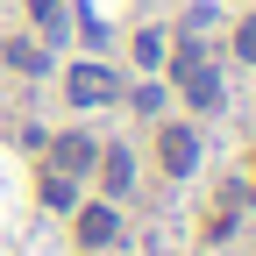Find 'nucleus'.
<instances>
[{"label":"nucleus","instance_id":"nucleus-7","mask_svg":"<svg viewBox=\"0 0 256 256\" xmlns=\"http://www.w3.org/2000/svg\"><path fill=\"white\" fill-rule=\"evenodd\" d=\"M8 64H14V72H43V43L14 36V43H8Z\"/></svg>","mask_w":256,"mask_h":256},{"label":"nucleus","instance_id":"nucleus-1","mask_svg":"<svg viewBox=\"0 0 256 256\" xmlns=\"http://www.w3.org/2000/svg\"><path fill=\"white\" fill-rule=\"evenodd\" d=\"M64 92H72V107H107L114 92H121V78L107 72V64H72V78H64Z\"/></svg>","mask_w":256,"mask_h":256},{"label":"nucleus","instance_id":"nucleus-8","mask_svg":"<svg viewBox=\"0 0 256 256\" xmlns=\"http://www.w3.org/2000/svg\"><path fill=\"white\" fill-rule=\"evenodd\" d=\"M107 192H128V178H136V164H128V150H107Z\"/></svg>","mask_w":256,"mask_h":256},{"label":"nucleus","instance_id":"nucleus-9","mask_svg":"<svg viewBox=\"0 0 256 256\" xmlns=\"http://www.w3.org/2000/svg\"><path fill=\"white\" fill-rule=\"evenodd\" d=\"M43 200H50V206H72L78 192H72V178H64V171H50V178H43Z\"/></svg>","mask_w":256,"mask_h":256},{"label":"nucleus","instance_id":"nucleus-4","mask_svg":"<svg viewBox=\"0 0 256 256\" xmlns=\"http://www.w3.org/2000/svg\"><path fill=\"white\" fill-rule=\"evenodd\" d=\"M156 150H164V171H171V178H185L192 164H200V136H192V128H164Z\"/></svg>","mask_w":256,"mask_h":256},{"label":"nucleus","instance_id":"nucleus-6","mask_svg":"<svg viewBox=\"0 0 256 256\" xmlns=\"http://www.w3.org/2000/svg\"><path fill=\"white\" fill-rule=\"evenodd\" d=\"M64 22H72V8H64V0H36V28L50 43H64Z\"/></svg>","mask_w":256,"mask_h":256},{"label":"nucleus","instance_id":"nucleus-3","mask_svg":"<svg viewBox=\"0 0 256 256\" xmlns=\"http://www.w3.org/2000/svg\"><path fill=\"white\" fill-rule=\"evenodd\" d=\"M114 235H121V214H114L107 200H100V206H78V242H86V249H107Z\"/></svg>","mask_w":256,"mask_h":256},{"label":"nucleus","instance_id":"nucleus-2","mask_svg":"<svg viewBox=\"0 0 256 256\" xmlns=\"http://www.w3.org/2000/svg\"><path fill=\"white\" fill-rule=\"evenodd\" d=\"M178 86H185V100L200 107V114H214V107H220V78L200 64V50H178Z\"/></svg>","mask_w":256,"mask_h":256},{"label":"nucleus","instance_id":"nucleus-10","mask_svg":"<svg viewBox=\"0 0 256 256\" xmlns=\"http://www.w3.org/2000/svg\"><path fill=\"white\" fill-rule=\"evenodd\" d=\"M136 64H164V36H156V28L136 36Z\"/></svg>","mask_w":256,"mask_h":256},{"label":"nucleus","instance_id":"nucleus-11","mask_svg":"<svg viewBox=\"0 0 256 256\" xmlns=\"http://www.w3.org/2000/svg\"><path fill=\"white\" fill-rule=\"evenodd\" d=\"M235 50H242V57L256 64V22H242V28H235Z\"/></svg>","mask_w":256,"mask_h":256},{"label":"nucleus","instance_id":"nucleus-5","mask_svg":"<svg viewBox=\"0 0 256 256\" xmlns=\"http://www.w3.org/2000/svg\"><path fill=\"white\" fill-rule=\"evenodd\" d=\"M92 156H100V150H92V136H57V150H50V171L78 178V171L92 164Z\"/></svg>","mask_w":256,"mask_h":256}]
</instances>
